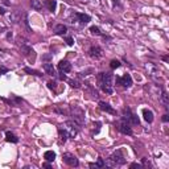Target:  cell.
Returning a JSON list of instances; mask_svg holds the SVG:
<instances>
[{
  "instance_id": "1",
  "label": "cell",
  "mask_w": 169,
  "mask_h": 169,
  "mask_svg": "<svg viewBox=\"0 0 169 169\" xmlns=\"http://www.w3.org/2000/svg\"><path fill=\"white\" fill-rule=\"evenodd\" d=\"M98 81L103 92L108 95L114 92V74L112 73H99Z\"/></svg>"
},
{
  "instance_id": "2",
  "label": "cell",
  "mask_w": 169,
  "mask_h": 169,
  "mask_svg": "<svg viewBox=\"0 0 169 169\" xmlns=\"http://www.w3.org/2000/svg\"><path fill=\"white\" fill-rule=\"evenodd\" d=\"M59 128H62V130L66 132V135H68L69 139H74L79 134L81 125H79L77 122H74V120H68V122H65L64 124L59 125Z\"/></svg>"
},
{
  "instance_id": "3",
  "label": "cell",
  "mask_w": 169,
  "mask_h": 169,
  "mask_svg": "<svg viewBox=\"0 0 169 169\" xmlns=\"http://www.w3.org/2000/svg\"><path fill=\"white\" fill-rule=\"evenodd\" d=\"M69 115L71 116V120L77 122L79 125L85 124V111L79 106H70L69 107Z\"/></svg>"
},
{
  "instance_id": "4",
  "label": "cell",
  "mask_w": 169,
  "mask_h": 169,
  "mask_svg": "<svg viewBox=\"0 0 169 169\" xmlns=\"http://www.w3.org/2000/svg\"><path fill=\"white\" fill-rule=\"evenodd\" d=\"M115 127H116V130L119 132H122L123 135H132V128H131L130 122H128L125 118H123V116L115 123Z\"/></svg>"
},
{
  "instance_id": "5",
  "label": "cell",
  "mask_w": 169,
  "mask_h": 169,
  "mask_svg": "<svg viewBox=\"0 0 169 169\" xmlns=\"http://www.w3.org/2000/svg\"><path fill=\"white\" fill-rule=\"evenodd\" d=\"M110 163L111 165H116V167H120V165L125 164V157L123 155V152L120 149H116L114 153L110 156Z\"/></svg>"
},
{
  "instance_id": "6",
  "label": "cell",
  "mask_w": 169,
  "mask_h": 169,
  "mask_svg": "<svg viewBox=\"0 0 169 169\" xmlns=\"http://www.w3.org/2000/svg\"><path fill=\"white\" fill-rule=\"evenodd\" d=\"M123 118L127 119V120L130 122V124H134V125H139V124H140L139 118L136 116V114H134V112L131 111L130 107L123 108Z\"/></svg>"
},
{
  "instance_id": "7",
  "label": "cell",
  "mask_w": 169,
  "mask_h": 169,
  "mask_svg": "<svg viewBox=\"0 0 169 169\" xmlns=\"http://www.w3.org/2000/svg\"><path fill=\"white\" fill-rule=\"evenodd\" d=\"M71 23H79V24H87L89 21L91 20V17L89 15H86V13H79V12H73L71 13Z\"/></svg>"
},
{
  "instance_id": "8",
  "label": "cell",
  "mask_w": 169,
  "mask_h": 169,
  "mask_svg": "<svg viewBox=\"0 0 169 169\" xmlns=\"http://www.w3.org/2000/svg\"><path fill=\"white\" fill-rule=\"evenodd\" d=\"M89 56L94 59H99L103 57V49L99 45H92L90 49H89Z\"/></svg>"
},
{
  "instance_id": "9",
  "label": "cell",
  "mask_w": 169,
  "mask_h": 169,
  "mask_svg": "<svg viewBox=\"0 0 169 169\" xmlns=\"http://www.w3.org/2000/svg\"><path fill=\"white\" fill-rule=\"evenodd\" d=\"M116 83L123 86V87H125V89H128L132 86V77L128 74V73L124 74L123 77H116Z\"/></svg>"
},
{
  "instance_id": "10",
  "label": "cell",
  "mask_w": 169,
  "mask_h": 169,
  "mask_svg": "<svg viewBox=\"0 0 169 169\" xmlns=\"http://www.w3.org/2000/svg\"><path fill=\"white\" fill-rule=\"evenodd\" d=\"M62 160H64V163L68 164L69 167H78L79 165L78 158L75 157L74 155H71V153H65L64 156H62Z\"/></svg>"
},
{
  "instance_id": "11",
  "label": "cell",
  "mask_w": 169,
  "mask_h": 169,
  "mask_svg": "<svg viewBox=\"0 0 169 169\" xmlns=\"http://www.w3.org/2000/svg\"><path fill=\"white\" fill-rule=\"evenodd\" d=\"M25 12H21L20 9H16V11H13L11 13V16H9V21L13 23V24H19L20 21H21V16L24 15Z\"/></svg>"
},
{
  "instance_id": "12",
  "label": "cell",
  "mask_w": 169,
  "mask_h": 169,
  "mask_svg": "<svg viewBox=\"0 0 169 169\" xmlns=\"http://www.w3.org/2000/svg\"><path fill=\"white\" fill-rule=\"evenodd\" d=\"M21 53L23 56H25V57L31 58V59H35L36 58V54H35V50L31 48V46H28L26 44H24L21 46Z\"/></svg>"
},
{
  "instance_id": "13",
  "label": "cell",
  "mask_w": 169,
  "mask_h": 169,
  "mask_svg": "<svg viewBox=\"0 0 169 169\" xmlns=\"http://www.w3.org/2000/svg\"><path fill=\"white\" fill-rule=\"evenodd\" d=\"M58 70L62 71V73L71 71V64L68 61V59H62V61H59V64H58Z\"/></svg>"
},
{
  "instance_id": "14",
  "label": "cell",
  "mask_w": 169,
  "mask_h": 169,
  "mask_svg": "<svg viewBox=\"0 0 169 169\" xmlns=\"http://www.w3.org/2000/svg\"><path fill=\"white\" fill-rule=\"evenodd\" d=\"M53 33L57 36H65L68 33V26L65 24H57L54 26V29H53Z\"/></svg>"
},
{
  "instance_id": "15",
  "label": "cell",
  "mask_w": 169,
  "mask_h": 169,
  "mask_svg": "<svg viewBox=\"0 0 169 169\" xmlns=\"http://www.w3.org/2000/svg\"><path fill=\"white\" fill-rule=\"evenodd\" d=\"M99 108H101L102 111H104V112H108V114H111V115H115L116 114V111L114 110V108L111 107L108 103H106V102H99Z\"/></svg>"
},
{
  "instance_id": "16",
  "label": "cell",
  "mask_w": 169,
  "mask_h": 169,
  "mask_svg": "<svg viewBox=\"0 0 169 169\" xmlns=\"http://www.w3.org/2000/svg\"><path fill=\"white\" fill-rule=\"evenodd\" d=\"M42 69L45 70L46 74L52 75V77H56V69H54V66H53V64H49V62H46V64L42 65Z\"/></svg>"
},
{
  "instance_id": "17",
  "label": "cell",
  "mask_w": 169,
  "mask_h": 169,
  "mask_svg": "<svg viewBox=\"0 0 169 169\" xmlns=\"http://www.w3.org/2000/svg\"><path fill=\"white\" fill-rule=\"evenodd\" d=\"M143 116H144V120L148 122V123L153 122V112L149 108H143Z\"/></svg>"
},
{
  "instance_id": "18",
  "label": "cell",
  "mask_w": 169,
  "mask_h": 169,
  "mask_svg": "<svg viewBox=\"0 0 169 169\" xmlns=\"http://www.w3.org/2000/svg\"><path fill=\"white\" fill-rule=\"evenodd\" d=\"M5 140L8 141V143H13V144L19 143V137L16 136L15 134L9 132V131H7V132H5Z\"/></svg>"
},
{
  "instance_id": "19",
  "label": "cell",
  "mask_w": 169,
  "mask_h": 169,
  "mask_svg": "<svg viewBox=\"0 0 169 169\" xmlns=\"http://www.w3.org/2000/svg\"><path fill=\"white\" fill-rule=\"evenodd\" d=\"M160 101L163 102V104H164V107L168 110V107H169V95H168V92L167 91H161V95H160Z\"/></svg>"
},
{
  "instance_id": "20",
  "label": "cell",
  "mask_w": 169,
  "mask_h": 169,
  "mask_svg": "<svg viewBox=\"0 0 169 169\" xmlns=\"http://www.w3.org/2000/svg\"><path fill=\"white\" fill-rule=\"evenodd\" d=\"M106 165H107V164H106V161L102 157H99L97 163H91L90 164V168H104Z\"/></svg>"
},
{
  "instance_id": "21",
  "label": "cell",
  "mask_w": 169,
  "mask_h": 169,
  "mask_svg": "<svg viewBox=\"0 0 169 169\" xmlns=\"http://www.w3.org/2000/svg\"><path fill=\"white\" fill-rule=\"evenodd\" d=\"M44 158H45L46 161H49V163L54 161V158H56V152H53V151H46L45 153H44Z\"/></svg>"
},
{
  "instance_id": "22",
  "label": "cell",
  "mask_w": 169,
  "mask_h": 169,
  "mask_svg": "<svg viewBox=\"0 0 169 169\" xmlns=\"http://www.w3.org/2000/svg\"><path fill=\"white\" fill-rule=\"evenodd\" d=\"M45 5L48 7L50 12H54L56 8H57V2H56V0H46V2H45Z\"/></svg>"
},
{
  "instance_id": "23",
  "label": "cell",
  "mask_w": 169,
  "mask_h": 169,
  "mask_svg": "<svg viewBox=\"0 0 169 169\" xmlns=\"http://www.w3.org/2000/svg\"><path fill=\"white\" fill-rule=\"evenodd\" d=\"M90 32H91V35H94V36H102V37H106L103 33L101 32V29H99L98 26H95V25L90 26Z\"/></svg>"
},
{
  "instance_id": "24",
  "label": "cell",
  "mask_w": 169,
  "mask_h": 169,
  "mask_svg": "<svg viewBox=\"0 0 169 169\" xmlns=\"http://www.w3.org/2000/svg\"><path fill=\"white\" fill-rule=\"evenodd\" d=\"M31 5H32L33 9H36V11L42 9V3L40 2V0H31Z\"/></svg>"
},
{
  "instance_id": "25",
  "label": "cell",
  "mask_w": 169,
  "mask_h": 169,
  "mask_svg": "<svg viewBox=\"0 0 169 169\" xmlns=\"http://www.w3.org/2000/svg\"><path fill=\"white\" fill-rule=\"evenodd\" d=\"M24 71L28 73L31 75H37V77H42V73H40L37 70H33V69H29V68H24Z\"/></svg>"
},
{
  "instance_id": "26",
  "label": "cell",
  "mask_w": 169,
  "mask_h": 169,
  "mask_svg": "<svg viewBox=\"0 0 169 169\" xmlns=\"http://www.w3.org/2000/svg\"><path fill=\"white\" fill-rule=\"evenodd\" d=\"M110 68L112 69V70H115V69L120 68V61H119V59H111V62H110Z\"/></svg>"
},
{
  "instance_id": "27",
  "label": "cell",
  "mask_w": 169,
  "mask_h": 169,
  "mask_svg": "<svg viewBox=\"0 0 169 169\" xmlns=\"http://www.w3.org/2000/svg\"><path fill=\"white\" fill-rule=\"evenodd\" d=\"M69 83H70V86H71V87H75V89L81 87V83H79L78 81H74V79H71V81H69Z\"/></svg>"
},
{
  "instance_id": "28",
  "label": "cell",
  "mask_w": 169,
  "mask_h": 169,
  "mask_svg": "<svg viewBox=\"0 0 169 169\" xmlns=\"http://www.w3.org/2000/svg\"><path fill=\"white\" fill-rule=\"evenodd\" d=\"M65 41H66V44H68L69 46H73V45H74V40H73L71 37H66Z\"/></svg>"
},
{
  "instance_id": "29",
  "label": "cell",
  "mask_w": 169,
  "mask_h": 169,
  "mask_svg": "<svg viewBox=\"0 0 169 169\" xmlns=\"http://www.w3.org/2000/svg\"><path fill=\"white\" fill-rule=\"evenodd\" d=\"M9 70L7 68H4V66H2V68H0V75H4V74H7V73H8Z\"/></svg>"
},
{
  "instance_id": "30",
  "label": "cell",
  "mask_w": 169,
  "mask_h": 169,
  "mask_svg": "<svg viewBox=\"0 0 169 169\" xmlns=\"http://www.w3.org/2000/svg\"><path fill=\"white\" fill-rule=\"evenodd\" d=\"M48 87L49 89H50V90H54V89H56V82H48Z\"/></svg>"
},
{
  "instance_id": "31",
  "label": "cell",
  "mask_w": 169,
  "mask_h": 169,
  "mask_svg": "<svg viewBox=\"0 0 169 169\" xmlns=\"http://www.w3.org/2000/svg\"><path fill=\"white\" fill-rule=\"evenodd\" d=\"M161 120H163L164 123H168V122H169V115L168 114H164L163 118H161Z\"/></svg>"
},
{
  "instance_id": "32",
  "label": "cell",
  "mask_w": 169,
  "mask_h": 169,
  "mask_svg": "<svg viewBox=\"0 0 169 169\" xmlns=\"http://www.w3.org/2000/svg\"><path fill=\"white\" fill-rule=\"evenodd\" d=\"M94 124L97 125V130H95V134H98V132L101 131V125H102V124H101V122H97V123H94ZM95 125H94V127H95Z\"/></svg>"
},
{
  "instance_id": "33",
  "label": "cell",
  "mask_w": 169,
  "mask_h": 169,
  "mask_svg": "<svg viewBox=\"0 0 169 169\" xmlns=\"http://www.w3.org/2000/svg\"><path fill=\"white\" fill-rule=\"evenodd\" d=\"M130 168H143V165L141 164H137V163H132L130 165Z\"/></svg>"
},
{
  "instance_id": "34",
  "label": "cell",
  "mask_w": 169,
  "mask_h": 169,
  "mask_svg": "<svg viewBox=\"0 0 169 169\" xmlns=\"http://www.w3.org/2000/svg\"><path fill=\"white\" fill-rule=\"evenodd\" d=\"M141 163H143V165H145V167H151L149 161H147V158H141Z\"/></svg>"
},
{
  "instance_id": "35",
  "label": "cell",
  "mask_w": 169,
  "mask_h": 169,
  "mask_svg": "<svg viewBox=\"0 0 169 169\" xmlns=\"http://www.w3.org/2000/svg\"><path fill=\"white\" fill-rule=\"evenodd\" d=\"M42 168H48V169H50V168H52V165H50V163H49V161H46L45 164H42Z\"/></svg>"
},
{
  "instance_id": "36",
  "label": "cell",
  "mask_w": 169,
  "mask_h": 169,
  "mask_svg": "<svg viewBox=\"0 0 169 169\" xmlns=\"http://www.w3.org/2000/svg\"><path fill=\"white\" fill-rule=\"evenodd\" d=\"M59 79H62V81H65V79H66V75H65V73L59 71Z\"/></svg>"
},
{
  "instance_id": "37",
  "label": "cell",
  "mask_w": 169,
  "mask_h": 169,
  "mask_svg": "<svg viewBox=\"0 0 169 169\" xmlns=\"http://www.w3.org/2000/svg\"><path fill=\"white\" fill-rule=\"evenodd\" d=\"M0 15H5V9L4 8H3V7H0Z\"/></svg>"
},
{
  "instance_id": "38",
  "label": "cell",
  "mask_w": 169,
  "mask_h": 169,
  "mask_svg": "<svg viewBox=\"0 0 169 169\" xmlns=\"http://www.w3.org/2000/svg\"><path fill=\"white\" fill-rule=\"evenodd\" d=\"M7 38H8V40L12 38V32H8V35H7Z\"/></svg>"
},
{
  "instance_id": "39",
  "label": "cell",
  "mask_w": 169,
  "mask_h": 169,
  "mask_svg": "<svg viewBox=\"0 0 169 169\" xmlns=\"http://www.w3.org/2000/svg\"><path fill=\"white\" fill-rule=\"evenodd\" d=\"M163 61H165V62L169 61V57H168V56H164V57H163Z\"/></svg>"
},
{
  "instance_id": "40",
  "label": "cell",
  "mask_w": 169,
  "mask_h": 169,
  "mask_svg": "<svg viewBox=\"0 0 169 169\" xmlns=\"http://www.w3.org/2000/svg\"><path fill=\"white\" fill-rule=\"evenodd\" d=\"M50 57H52V54H46V56H44V58H45V59H49Z\"/></svg>"
},
{
  "instance_id": "41",
  "label": "cell",
  "mask_w": 169,
  "mask_h": 169,
  "mask_svg": "<svg viewBox=\"0 0 169 169\" xmlns=\"http://www.w3.org/2000/svg\"><path fill=\"white\" fill-rule=\"evenodd\" d=\"M3 3H4V4H5V5H9V4H11V3H9V2H8V0H3Z\"/></svg>"
},
{
  "instance_id": "42",
  "label": "cell",
  "mask_w": 169,
  "mask_h": 169,
  "mask_svg": "<svg viewBox=\"0 0 169 169\" xmlns=\"http://www.w3.org/2000/svg\"><path fill=\"white\" fill-rule=\"evenodd\" d=\"M112 3H114V7H115L116 4H119V0H112Z\"/></svg>"
}]
</instances>
